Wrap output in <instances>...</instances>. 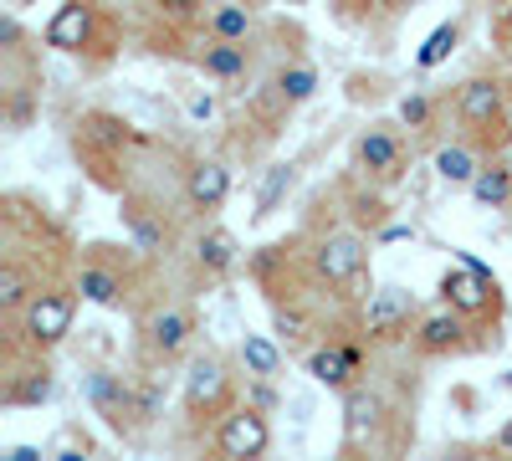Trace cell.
Here are the masks:
<instances>
[{"mask_svg": "<svg viewBox=\"0 0 512 461\" xmlns=\"http://www.w3.org/2000/svg\"><path fill=\"white\" fill-rule=\"evenodd\" d=\"M507 129H512V108H507Z\"/></svg>", "mask_w": 512, "mask_h": 461, "instance_id": "36", "label": "cell"}, {"mask_svg": "<svg viewBox=\"0 0 512 461\" xmlns=\"http://www.w3.org/2000/svg\"><path fill=\"white\" fill-rule=\"evenodd\" d=\"M88 41H93V6L67 0V6L52 16V26H47V47H57V52H82Z\"/></svg>", "mask_w": 512, "mask_h": 461, "instance_id": "8", "label": "cell"}, {"mask_svg": "<svg viewBox=\"0 0 512 461\" xmlns=\"http://www.w3.org/2000/svg\"><path fill=\"white\" fill-rule=\"evenodd\" d=\"M410 313H415V292H405V287H379V292H369L364 333H369V339H395V333L410 323Z\"/></svg>", "mask_w": 512, "mask_h": 461, "instance_id": "5", "label": "cell"}, {"mask_svg": "<svg viewBox=\"0 0 512 461\" xmlns=\"http://www.w3.org/2000/svg\"><path fill=\"white\" fill-rule=\"evenodd\" d=\"M359 164L369 175H395V164H400V139L390 129H369L359 139Z\"/></svg>", "mask_w": 512, "mask_h": 461, "instance_id": "14", "label": "cell"}, {"mask_svg": "<svg viewBox=\"0 0 512 461\" xmlns=\"http://www.w3.org/2000/svg\"><path fill=\"white\" fill-rule=\"evenodd\" d=\"M477 170H482V164H477V154L466 149V144H451V149L436 154V175H441L446 185H472Z\"/></svg>", "mask_w": 512, "mask_h": 461, "instance_id": "19", "label": "cell"}, {"mask_svg": "<svg viewBox=\"0 0 512 461\" xmlns=\"http://www.w3.org/2000/svg\"><path fill=\"white\" fill-rule=\"evenodd\" d=\"M277 333H282V339H297V333H303V313L277 308Z\"/></svg>", "mask_w": 512, "mask_h": 461, "instance_id": "30", "label": "cell"}, {"mask_svg": "<svg viewBox=\"0 0 512 461\" xmlns=\"http://www.w3.org/2000/svg\"><path fill=\"white\" fill-rule=\"evenodd\" d=\"M0 41H6V47H16V41H21V26H16V16H6V21H0Z\"/></svg>", "mask_w": 512, "mask_h": 461, "instance_id": "31", "label": "cell"}, {"mask_svg": "<svg viewBox=\"0 0 512 461\" xmlns=\"http://www.w3.org/2000/svg\"><path fill=\"white\" fill-rule=\"evenodd\" d=\"M292 190V164H272V170L262 175V185H256V221H262V216H272L277 211V200Z\"/></svg>", "mask_w": 512, "mask_h": 461, "instance_id": "21", "label": "cell"}, {"mask_svg": "<svg viewBox=\"0 0 512 461\" xmlns=\"http://www.w3.org/2000/svg\"><path fill=\"white\" fill-rule=\"evenodd\" d=\"M466 313H456V308H446V313H431V318H420V349L425 354H451V349H461V333H466V323H461Z\"/></svg>", "mask_w": 512, "mask_h": 461, "instance_id": "12", "label": "cell"}, {"mask_svg": "<svg viewBox=\"0 0 512 461\" xmlns=\"http://www.w3.org/2000/svg\"><path fill=\"white\" fill-rule=\"evenodd\" d=\"M195 262H200L205 272H231V267H236V236H231L226 226L205 231L200 246H195Z\"/></svg>", "mask_w": 512, "mask_h": 461, "instance_id": "16", "label": "cell"}, {"mask_svg": "<svg viewBox=\"0 0 512 461\" xmlns=\"http://www.w3.org/2000/svg\"><path fill=\"white\" fill-rule=\"evenodd\" d=\"M472 200L477 205H507L512 200V164H487V170H477V180H472Z\"/></svg>", "mask_w": 512, "mask_h": 461, "instance_id": "17", "label": "cell"}, {"mask_svg": "<svg viewBox=\"0 0 512 461\" xmlns=\"http://www.w3.org/2000/svg\"><path fill=\"white\" fill-rule=\"evenodd\" d=\"M226 390H231L226 364H221L216 354H205V359H195L190 374H185V410H190V415H210L216 405H226Z\"/></svg>", "mask_w": 512, "mask_h": 461, "instance_id": "4", "label": "cell"}, {"mask_svg": "<svg viewBox=\"0 0 512 461\" xmlns=\"http://www.w3.org/2000/svg\"><path fill=\"white\" fill-rule=\"evenodd\" d=\"M241 364H246V374H256V380H272V374L282 369V354H277L272 339H262V333H246L241 339Z\"/></svg>", "mask_w": 512, "mask_h": 461, "instance_id": "18", "label": "cell"}, {"mask_svg": "<svg viewBox=\"0 0 512 461\" xmlns=\"http://www.w3.org/2000/svg\"><path fill=\"white\" fill-rule=\"evenodd\" d=\"M6 456H11V461H36V456H41V451H36V446H11V451H6Z\"/></svg>", "mask_w": 512, "mask_h": 461, "instance_id": "33", "label": "cell"}, {"mask_svg": "<svg viewBox=\"0 0 512 461\" xmlns=\"http://www.w3.org/2000/svg\"><path fill=\"white\" fill-rule=\"evenodd\" d=\"M359 349L354 344H338V349H313L308 354V374L318 385H328V390H349L354 385V374H359Z\"/></svg>", "mask_w": 512, "mask_h": 461, "instance_id": "9", "label": "cell"}, {"mask_svg": "<svg viewBox=\"0 0 512 461\" xmlns=\"http://www.w3.org/2000/svg\"><path fill=\"white\" fill-rule=\"evenodd\" d=\"M456 113H461L466 123H477V129H492V123L502 118V82L472 77V82L461 88V98H456Z\"/></svg>", "mask_w": 512, "mask_h": 461, "instance_id": "10", "label": "cell"}, {"mask_svg": "<svg viewBox=\"0 0 512 461\" xmlns=\"http://www.w3.org/2000/svg\"><path fill=\"white\" fill-rule=\"evenodd\" d=\"M502 385H507V390H512V369H507V374H502Z\"/></svg>", "mask_w": 512, "mask_h": 461, "instance_id": "35", "label": "cell"}, {"mask_svg": "<svg viewBox=\"0 0 512 461\" xmlns=\"http://www.w3.org/2000/svg\"><path fill=\"white\" fill-rule=\"evenodd\" d=\"M72 318H77V298H72V292H36V298L21 308L26 339L36 349H57L72 333Z\"/></svg>", "mask_w": 512, "mask_h": 461, "instance_id": "1", "label": "cell"}, {"mask_svg": "<svg viewBox=\"0 0 512 461\" xmlns=\"http://www.w3.org/2000/svg\"><path fill=\"white\" fill-rule=\"evenodd\" d=\"M277 88H282L287 103H308V98L318 93V72H313V67H287V72L277 77Z\"/></svg>", "mask_w": 512, "mask_h": 461, "instance_id": "26", "label": "cell"}, {"mask_svg": "<svg viewBox=\"0 0 512 461\" xmlns=\"http://www.w3.org/2000/svg\"><path fill=\"white\" fill-rule=\"evenodd\" d=\"M441 298H446V308H456V313H466V318L497 313V277L472 272V267L461 262L456 272H446V277H441Z\"/></svg>", "mask_w": 512, "mask_h": 461, "instance_id": "2", "label": "cell"}, {"mask_svg": "<svg viewBox=\"0 0 512 461\" xmlns=\"http://www.w3.org/2000/svg\"><path fill=\"white\" fill-rule=\"evenodd\" d=\"M205 72L210 77H241L246 72V47L241 41H216V47L205 52Z\"/></svg>", "mask_w": 512, "mask_h": 461, "instance_id": "24", "label": "cell"}, {"mask_svg": "<svg viewBox=\"0 0 512 461\" xmlns=\"http://www.w3.org/2000/svg\"><path fill=\"white\" fill-rule=\"evenodd\" d=\"M400 123H410V129H425V123H431V98H425V93L400 98Z\"/></svg>", "mask_w": 512, "mask_h": 461, "instance_id": "28", "label": "cell"}, {"mask_svg": "<svg viewBox=\"0 0 512 461\" xmlns=\"http://www.w3.org/2000/svg\"><path fill=\"white\" fill-rule=\"evenodd\" d=\"M456 41H461V26H456V21L436 26L431 36H425V47H420V57H415V62H420V67H441V62L456 52Z\"/></svg>", "mask_w": 512, "mask_h": 461, "instance_id": "25", "label": "cell"}, {"mask_svg": "<svg viewBox=\"0 0 512 461\" xmlns=\"http://www.w3.org/2000/svg\"><path fill=\"white\" fill-rule=\"evenodd\" d=\"M128 221H134V241H139V251H159V226H149V221H139V216H128Z\"/></svg>", "mask_w": 512, "mask_h": 461, "instance_id": "29", "label": "cell"}, {"mask_svg": "<svg viewBox=\"0 0 512 461\" xmlns=\"http://www.w3.org/2000/svg\"><path fill=\"white\" fill-rule=\"evenodd\" d=\"M267 446H272V431H267V421H262L256 410H236V415H226L221 431H216V451L231 456V461L267 456Z\"/></svg>", "mask_w": 512, "mask_h": 461, "instance_id": "3", "label": "cell"}, {"mask_svg": "<svg viewBox=\"0 0 512 461\" xmlns=\"http://www.w3.org/2000/svg\"><path fill=\"white\" fill-rule=\"evenodd\" d=\"M41 400H52V374L47 369H26L6 390V405H41Z\"/></svg>", "mask_w": 512, "mask_h": 461, "instance_id": "23", "label": "cell"}, {"mask_svg": "<svg viewBox=\"0 0 512 461\" xmlns=\"http://www.w3.org/2000/svg\"><path fill=\"white\" fill-rule=\"evenodd\" d=\"M379 415H384V400H379L374 390H364V385H349V390H344V436H349V441L369 436V431L379 426Z\"/></svg>", "mask_w": 512, "mask_h": 461, "instance_id": "11", "label": "cell"}, {"mask_svg": "<svg viewBox=\"0 0 512 461\" xmlns=\"http://www.w3.org/2000/svg\"><path fill=\"white\" fill-rule=\"evenodd\" d=\"M318 277H328L333 287H344V282H354L359 272H364V262H369V246L359 241V236H328L323 246H318Z\"/></svg>", "mask_w": 512, "mask_h": 461, "instance_id": "6", "label": "cell"}, {"mask_svg": "<svg viewBox=\"0 0 512 461\" xmlns=\"http://www.w3.org/2000/svg\"><path fill=\"white\" fill-rule=\"evenodd\" d=\"M502 26H507V36H512V0H502Z\"/></svg>", "mask_w": 512, "mask_h": 461, "instance_id": "34", "label": "cell"}, {"mask_svg": "<svg viewBox=\"0 0 512 461\" xmlns=\"http://www.w3.org/2000/svg\"><path fill=\"white\" fill-rule=\"evenodd\" d=\"M82 395L93 400V410L103 415L113 431H123V426H128V415H134V395H128V385L118 380V374H103V369L82 374Z\"/></svg>", "mask_w": 512, "mask_h": 461, "instance_id": "7", "label": "cell"}, {"mask_svg": "<svg viewBox=\"0 0 512 461\" xmlns=\"http://www.w3.org/2000/svg\"><path fill=\"white\" fill-rule=\"evenodd\" d=\"M190 200L200 205V211H216V205L231 195V170L226 164H216V159H205V164H195L190 170Z\"/></svg>", "mask_w": 512, "mask_h": 461, "instance_id": "13", "label": "cell"}, {"mask_svg": "<svg viewBox=\"0 0 512 461\" xmlns=\"http://www.w3.org/2000/svg\"><path fill=\"white\" fill-rule=\"evenodd\" d=\"M77 292H82L88 303H98V308H113V303H118V292H123V282H118L108 267H82Z\"/></svg>", "mask_w": 512, "mask_h": 461, "instance_id": "20", "label": "cell"}, {"mask_svg": "<svg viewBox=\"0 0 512 461\" xmlns=\"http://www.w3.org/2000/svg\"><path fill=\"white\" fill-rule=\"evenodd\" d=\"M190 313H180V308H164V313H154L149 318V344L159 349V354H175V349H185V339H190Z\"/></svg>", "mask_w": 512, "mask_h": 461, "instance_id": "15", "label": "cell"}, {"mask_svg": "<svg viewBox=\"0 0 512 461\" xmlns=\"http://www.w3.org/2000/svg\"><path fill=\"white\" fill-rule=\"evenodd\" d=\"M492 446H497V456H512V421L497 431V441H492Z\"/></svg>", "mask_w": 512, "mask_h": 461, "instance_id": "32", "label": "cell"}, {"mask_svg": "<svg viewBox=\"0 0 512 461\" xmlns=\"http://www.w3.org/2000/svg\"><path fill=\"white\" fill-rule=\"evenodd\" d=\"M246 31H251V16L241 6H221L216 11V36L221 41H246Z\"/></svg>", "mask_w": 512, "mask_h": 461, "instance_id": "27", "label": "cell"}, {"mask_svg": "<svg viewBox=\"0 0 512 461\" xmlns=\"http://www.w3.org/2000/svg\"><path fill=\"white\" fill-rule=\"evenodd\" d=\"M31 298H36V292H31V277H26L16 262L0 267V308H6V313H21Z\"/></svg>", "mask_w": 512, "mask_h": 461, "instance_id": "22", "label": "cell"}]
</instances>
